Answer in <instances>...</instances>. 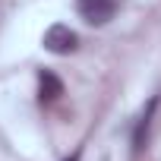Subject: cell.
I'll use <instances>...</instances> for the list:
<instances>
[{
    "label": "cell",
    "mask_w": 161,
    "mask_h": 161,
    "mask_svg": "<svg viewBox=\"0 0 161 161\" xmlns=\"http://www.w3.org/2000/svg\"><path fill=\"white\" fill-rule=\"evenodd\" d=\"M120 10V0H76V13L89 25H108Z\"/></svg>",
    "instance_id": "cell-1"
},
{
    "label": "cell",
    "mask_w": 161,
    "mask_h": 161,
    "mask_svg": "<svg viewBox=\"0 0 161 161\" xmlns=\"http://www.w3.org/2000/svg\"><path fill=\"white\" fill-rule=\"evenodd\" d=\"M41 44H44V51H51V54H73L76 47H79V35L69 29V25H63V22H54V25H47V32H44V38H41Z\"/></svg>",
    "instance_id": "cell-2"
},
{
    "label": "cell",
    "mask_w": 161,
    "mask_h": 161,
    "mask_svg": "<svg viewBox=\"0 0 161 161\" xmlns=\"http://www.w3.org/2000/svg\"><path fill=\"white\" fill-rule=\"evenodd\" d=\"M155 108H158V98H148L145 111H142V114H139V120H136V130H133V155H139V152L145 148V142H148V126H152Z\"/></svg>",
    "instance_id": "cell-3"
},
{
    "label": "cell",
    "mask_w": 161,
    "mask_h": 161,
    "mask_svg": "<svg viewBox=\"0 0 161 161\" xmlns=\"http://www.w3.org/2000/svg\"><path fill=\"white\" fill-rule=\"evenodd\" d=\"M60 95H63L60 76H54L51 69H41L38 73V98H41V104H54Z\"/></svg>",
    "instance_id": "cell-4"
},
{
    "label": "cell",
    "mask_w": 161,
    "mask_h": 161,
    "mask_svg": "<svg viewBox=\"0 0 161 161\" xmlns=\"http://www.w3.org/2000/svg\"><path fill=\"white\" fill-rule=\"evenodd\" d=\"M79 155H82V152H73V155H69L66 161H79Z\"/></svg>",
    "instance_id": "cell-5"
},
{
    "label": "cell",
    "mask_w": 161,
    "mask_h": 161,
    "mask_svg": "<svg viewBox=\"0 0 161 161\" xmlns=\"http://www.w3.org/2000/svg\"><path fill=\"white\" fill-rule=\"evenodd\" d=\"M104 161H108V158H104Z\"/></svg>",
    "instance_id": "cell-6"
}]
</instances>
